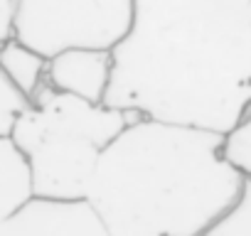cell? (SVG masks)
<instances>
[{
	"instance_id": "cell-1",
	"label": "cell",
	"mask_w": 251,
	"mask_h": 236,
	"mask_svg": "<svg viewBox=\"0 0 251 236\" xmlns=\"http://www.w3.org/2000/svg\"><path fill=\"white\" fill-rule=\"evenodd\" d=\"M103 103L231 133L251 108V0H133Z\"/></svg>"
},
{
	"instance_id": "cell-3",
	"label": "cell",
	"mask_w": 251,
	"mask_h": 236,
	"mask_svg": "<svg viewBox=\"0 0 251 236\" xmlns=\"http://www.w3.org/2000/svg\"><path fill=\"white\" fill-rule=\"evenodd\" d=\"M133 118L45 84L30 98V108L10 136L27 163L32 197L50 202L84 199L101 153Z\"/></svg>"
},
{
	"instance_id": "cell-2",
	"label": "cell",
	"mask_w": 251,
	"mask_h": 236,
	"mask_svg": "<svg viewBox=\"0 0 251 236\" xmlns=\"http://www.w3.org/2000/svg\"><path fill=\"white\" fill-rule=\"evenodd\" d=\"M241 182L224 136L133 118L101 153L84 202L108 236H204Z\"/></svg>"
},
{
	"instance_id": "cell-5",
	"label": "cell",
	"mask_w": 251,
	"mask_h": 236,
	"mask_svg": "<svg viewBox=\"0 0 251 236\" xmlns=\"http://www.w3.org/2000/svg\"><path fill=\"white\" fill-rule=\"evenodd\" d=\"M0 236H108L94 209L79 202L32 197L13 216L0 221Z\"/></svg>"
},
{
	"instance_id": "cell-4",
	"label": "cell",
	"mask_w": 251,
	"mask_h": 236,
	"mask_svg": "<svg viewBox=\"0 0 251 236\" xmlns=\"http://www.w3.org/2000/svg\"><path fill=\"white\" fill-rule=\"evenodd\" d=\"M131 20L133 0H18L13 37L47 59L64 49L111 52Z\"/></svg>"
},
{
	"instance_id": "cell-11",
	"label": "cell",
	"mask_w": 251,
	"mask_h": 236,
	"mask_svg": "<svg viewBox=\"0 0 251 236\" xmlns=\"http://www.w3.org/2000/svg\"><path fill=\"white\" fill-rule=\"evenodd\" d=\"M224 158L251 180V108L241 118V123L224 136Z\"/></svg>"
},
{
	"instance_id": "cell-8",
	"label": "cell",
	"mask_w": 251,
	"mask_h": 236,
	"mask_svg": "<svg viewBox=\"0 0 251 236\" xmlns=\"http://www.w3.org/2000/svg\"><path fill=\"white\" fill-rule=\"evenodd\" d=\"M0 71L27 98H32L47 84V57L13 37L5 45H0Z\"/></svg>"
},
{
	"instance_id": "cell-9",
	"label": "cell",
	"mask_w": 251,
	"mask_h": 236,
	"mask_svg": "<svg viewBox=\"0 0 251 236\" xmlns=\"http://www.w3.org/2000/svg\"><path fill=\"white\" fill-rule=\"evenodd\" d=\"M204 236H251V180L244 177L236 199L214 219Z\"/></svg>"
},
{
	"instance_id": "cell-6",
	"label": "cell",
	"mask_w": 251,
	"mask_h": 236,
	"mask_svg": "<svg viewBox=\"0 0 251 236\" xmlns=\"http://www.w3.org/2000/svg\"><path fill=\"white\" fill-rule=\"evenodd\" d=\"M111 69L113 62L106 49H64L47 59V86L89 103H103Z\"/></svg>"
},
{
	"instance_id": "cell-10",
	"label": "cell",
	"mask_w": 251,
	"mask_h": 236,
	"mask_svg": "<svg viewBox=\"0 0 251 236\" xmlns=\"http://www.w3.org/2000/svg\"><path fill=\"white\" fill-rule=\"evenodd\" d=\"M30 108V98L0 71V138H10L18 121Z\"/></svg>"
},
{
	"instance_id": "cell-12",
	"label": "cell",
	"mask_w": 251,
	"mask_h": 236,
	"mask_svg": "<svg viewBox=\"0 0 251 236\" xmlns=\"http://www.w3.org/2000/svg\"><path fill=\"white\" fill-rule=\"evenodd\" d=\"M15 3L18 0H0V45L13 40L15 32Z\"/></svg>"
},
{
	"instance_id": "cell-7",
	"label": "cell",
	"mask_w": 251,
	"mask_h": 236,
	"mask_svg": "<svg viewBox=\"0 0 251 236\" xmlns=\"http://www.w3.org/2000/svg\"><path fill=\"white\" fill-rule=\"evenodd\" d=\"M32 199L30 172L23 153L10 138H0V221Z\"/></svg>"
}]
</instances>
